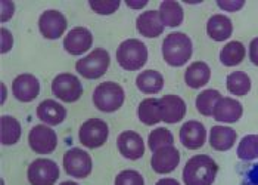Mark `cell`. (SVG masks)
Here are the masks:
<instances>
[{"mask_svg": "<svg viewBox=\"0 0 258 185\" xmlns=\"http://www.w3.org/2000/svg\"><path fill=\"white\" fill-rule=\"evenodd\" d=\"M59 175V167L50 159H36L27 170V178L31 185H55Z\"/></svg>", "mask_w": 258, "mask_h": 185, "instance_id": "52a82bcc", "label": "cell"}, {"mask_svg": "<svg viewBox=\"0 0 258 185\" xmlns=\"http://www.w3.org/2000/svg\"><path fill=\"white\" fill-rule=\"evenodd\" d=\"M246 49L240 41H229L221 51H220V61L226 67H235L245 60Z\"/></svg>", "mask_w": 258, "mask_h": 185, "instance_id": "4316f807", "label": "cell"}, {"mask_svg": "<svg viewBox=\"0 0 258 185\" xmlns=\"http://www.w3.org/2000/svg\"><path fill=\"white\" fill-rule=\"evenodd\" d=\"M93 44V34L86 27H74L63 39V48L71 55H81Z\"/></svg>", "mask_w": 258, "mask_h": 185, "instance_id": "5bb4252c", "label": "cell"}, {"mask_svg": "<svg viewBox=\"0 0 258 185\" xmlns=\"http://www.w3.org/2000/svg\"><path fill=\"white\" fill-rule=\"evenodd\" d=\"M28 144L37 154H50L58 147V135L47 124H37L28 133Z\"/></svg>", "mask_w": 258, "mask_h": 185, "instance_id": "9c48e42d", "label": "cell"}, {"mask_svg": "<svg viewBox=\"0 0 258 185\" xmlns=\"http://www.w3.org/2000/svg\"><path fill=\"white\" fill-rule=\"evenodd\" d=\"M125 100L124 89L115 82L100 83L93 90V104L103 113H114L122 107Z\"/></svg>", "mask_w": 258, "mask_h": 185, "instance_id": "5b68a950", "label": "cell"}, {"mask_svg": "<svg viewBox=\"0 0 258 185\" xmlns=\"http://www.w3.org/2000/svg\"><path fill=\"white\" fill-rule=\"evenodd\" d=\"M115 185H145V181L139 172L127 169L119 172L115 178Z\"/></svg>", "mask_w": 258, "mask_h": 185, "instance_id": "e575fe53", "label": "cell"}, {"mask_svg": "<svg viewBox=\"0 0 258 185\" xmlns=\"http://www.w3.org/2000/svg\"><path fill=\"white\" fill-rule=\"evenodd\" d=\"M233 33L232 20L223 14L213 15L207 22V34L214 41H224L230 39Z\"/></svg>", "mask_w": 258, "mask_h": 185, "instance_id": "44dd1931", "label": "cell"}, {"mask_svg": "<svg viewBox=\"0 0 258 185\" xmlns=\"http://www.w3.org/2000/svg\"><path fill=\"white\" fill-rule=\"evenodd\" d=\"M2 54H6L12 49V44H14V37H12V33L8 30V28H2Z\"/></svg>", "mask_w": 258, "mask_h": 185, "instance_id": "8d00e7d4", "label": "cell"}, {"mask_svg": "<svg viewBox=\"0 0 258 185\" xmlns=\"http://www.w3.org/2000/svg\"><path fill=\"white\" fill-rule=\"evenodd\" d=\"M63 169L67 175L77 178V179H83L92 173L93 162L87 151L74 147V148H70L63 154Z\"/></svg>", "mask_w": 258, "mask_h": 185, "instance_id": "8992f818", "label": "cell"}, {"mask_svg": "<svg viewBox=\"0 0 258 185\" xmlns=\"http://www.w3.org/2000/svg\"><path fill=\"white\" fill-rule=\"evenodd\" d=\"M59 185H79L77 182H73V181H65V182H62Z\"/></svg>", "mask_w": 258, "mask_h": 185, "instance_id": "7bdbcfd3", "label": "cell"}, {"mask_svg": "<svg viewBox=\"0 0 258 185\" xmlns=\"http://www.w3.org/2000/svg\"><path fill=\"white\" fill-rule=\"evenodd\" d=\"M194 54V44L184 33H170L162 41V58L171 67H183Z\"/></svg>", "mask_w": 258, "mask_h": 185, "instance_id": "7a4b0ae2", "label": "cell"}, {"mask_svg": "<svg viewBox=\"0 0 258 185\" xmlns=\"http://www.w3.org/2000/svg\"><path fill=\"white\" fill-rule=\"evenodd\" d=\"M219 172V166L207 154H198L187 160L183 169L184 185H213Z\"/></svg>", "mask_w": 258, "mask_h": 185, "instance_id": "6da1fadb", "label": "cell"}, {"mask_svg": "<svg viewBox=\"0 0 258 185\" xmlns=\"http://www.w3.org/2000/svg\"><path fill=\"white\" fill-rule=\"evenodd\" d=\"M173 143H174V136L165 127H157L148 136V145H149L151 151H157L161 147L173 145Z\"/></svg>", "mask_w": 258, "mask_h": 185, "instance_id": "1f68e13d", "label": "cell"}, {"mask_svg": "<svg viewBox=\"0 0 258 185\" xmlns=\"http://www.w3.org/2000/svg\"><path fill=\"white\" fill-rule=\"evenodd\" d=\"M221 98V94L216 89H207V90H202L197 97V110L202 116H213V111L216 108V104L219 103V100Z\"/></svg>", "mask_w": 258, "mask_h": 185, "instance_id": "f546056e", "label": "cell"}, {"mask_svg": "<svg viewBox=\"0 0 258 185\" xmlns=\"http://www.w3.org/2000/svg\"><path fill=\"white\" fill-rule=\"evenodd\" d=\"M243 114V107L235 98L221 97L213 111V117L220 123H236Z\"/></svg>", "mask_w": 258, "mask_h": 185, "instance_id": "2e32d148", "label": "cell"}, {"mask_svg": "<svg viewBox=\"0 0 258 185\" xmlns=\"http://www.w3.org/2000/svg\"><path fill=\"white\" fill-rule=\"evenodd\" d=\"M159 18L164 27H179L184 20V12L179 2L176 0H164L159 3Z\"/></svg>", "mask_w": 258, "mask_h": 185, "instance_id": "cb8c5ba5", "label": "cell"}, {"mask_svg": "<svg viewBox=\"0 0 258 185\" xmlns=\"http://www.w3.org/2000/svg\"><path fill=\"white\" fill-rule=\"evenodd\" d=\"M148 5L146 0H142V2H135V0H127V6L132 8V9H140V8H145Z\"/></svg>", "mask_w": 258, "mask_h": 185, "instance_id": "ab89813d", "label": "cell"}, {"mask_svg": "<svg viewBox=\"0 0 258 185\" xmlns=\"http://www.w3.org/2000/svg\"><path fill=\"white\" fill-rule=\"evenodd\" d=\"M164 24L159 18L158 11H146L142 12L136 18V30L140 36L148 39H155L164 33Z\"/></svg>", "mask_w": 258, "mask_h": 185, "instance_id": "ac0fdd59", "label": "cell"}, {"mask_svg": "<svg viewBox=\"0 0 258 185\" xmlns=\"http://www.w3.org/2000/svg\"><path fill=\"white\" fill-rule=\"evenodd\" d=\"M249 58H251V62L258 67V37L254 39L249 44Z\"/></svg>", "mask_w": 258, "mask_h": 185, "instance_id": "f35d334b", "label": "cell"}, {"mask_svg": "<svg viewBox=\"0 0 258 185\" xmlns=\"http://www.w3.org/2000/svg\"><path fill=\"white\" fill-rule=\"evenodd\" d=\"M0 3H2V22H6L12 18L14 11H15V5L12 2H8V0H2Z\"/></svg>", "mask_w": 258, "mask_h": 185, "instance_id": "74e56055", "label": "cell"}, {"mask_svg": "<svg viewBox=\"0 0 258 185\" xmlns=\"http://www.w3.org/2000/svg\"><path fill=\"white\" fill-rule=\"evenodd\" d=\"M155 185H180V182L173 178H164V179H159Z\"/></svg>", "mask_w": 258, "mask_h": 185, "instance_id": "60d3db41", "label": "cell"}, {"mask_svg": "<svg viewBox=\"0 0 258 185\" xmlns=\"http://www.w3.org/2000/svg\"><path fill=\"white\" fill-rule=\"evenodd\" d=\"M226 86L232 95L245 97L251 90V79L245 71H233L227 76Z\"/></svg>", "mask_w": 258, "mask_h": 185, "instance_id": "f1b7e54d", "label": "cell"}, {"mask_svg": "<svg viewBox=\"0 0 258 185\" xmlns=\"http://www.w3.org/2000/svg\"><path fill=\"white\" fill-rule=\"evenodd\" d=\"M5 100H6V86L2 83V103H5Z\"/></svg>", "mask_w": 258, "mask_h": 185, "instance_id": "b9f144b4", "label": "cell"}, {"mask_svg": "<svg viewBox=\"0 0 258 185\" xmlns=\"http://www.w3.org/2000/svg\"><path fill=\"white\" fill-rule=\"evenodd\" d=\"M211 79V70L208 64L204 61L192 62L186 73H184V82L192 89H199L204 87Z\"/></svg>", "mask_w": 258, "mask_h": 185, "instance_id": "603a6c76", "label": "cell"}, {"mask_svg": "<svg viewBox=\"0 0 258 185\" xmlns=\"http://www.w3.org/2000/svg\"><path fill=\"white\" fill-rule=\"evenodd\" d=\"M52 92L63 103H76L83 95V86L77 76L71 73H62L53 79Z\"/></svg>", "mask_w": 258, "mask_h": 185, "instance_id": "30bf717a", "label": "cell"}, {"mask_svg": "<svg viewBox=\"0 0 258 185\" xmlns=\"http://www.w3.org/2000/svg\"><path fill=\"white\" fill-rule=\"evenodd\" d=\"M136 86L142 94H158L164 87V77L157 70H145L136 77Z\"/></svg>", "mask_w": 258, "mask_h": 185, "instance_id": "484cf974", "label": "cell"}, {"mask_svg": "<svg viewBox=\"0 0 258 185\" xmlns=\"http://www.w3.org/2000/svg\"><path fill=\"white\" fill-rule=\"evenodd\" d=\"M238 157L243 162H249L258 157V135H248L242 138L238 145Z\"/></svg>", "mask_w": 258, "mask_h": 185, "instance_id": "4dcf8cb0", "label": "cell"}, {"mask_svg": "<svg viewBox=\"0 0 258 185\" xmlns=\"http://www.w3.org/2000/svg\"><path fill=\"white\" fill-rule=\"evenodd\" d=\"M67 18L65 15L56 9L44 11L39 18V28L41 36L47 40H56L63 36L67 30Z\"/></svg>", "mask_w": 258, "mask_h": 185, "instance_id": "8fae6325", "label": "cell"}, {"mask_svg": "<svg viewBox=\"0 0 258 185\" xmlns=\"http://www.w3.org/2000/svg\"><path fill=\"white\" fill-rule=\"evenodd\" d=\"M109 127L100 119H89L80 126L79 140L87 148H99L108 141Z\"/></svg>", "mask_w": 258, "mask_h": 185, "instance_id": "ba28073f", "label": "cell"}, {"mask_svg": "<svg viewBox=\"0 0 258 185\" xmlns=\"http://www.w3.org/2000/svg\"><path fill=\"white\" fill-rule=\"evenodd\" d=\"M238 140V133L229 126H213L210 130V145L217 151L230 150Z\"/></svg>", "mask_w": 258, "mask_h": 185, "instance_id": "7402d4cb", "label": "cell"}, {"mask_svg": "<svg viewBox=\"0 0 258 185\" xmlns=\"http://www.w3.org/2000/svg\"><path fill=\"white\" fill-rule=\"evenodd\" d=\"M37 117L47 126H58L65 120L67 110L55 100H44L37 107Z\"/></svg>", "mask_w": 258, "mask_h": 185, "instance_id": "ffe728a7", "label": "cell"}, {"mask_svg": "<svg viewBox=\"0 0 258 185\" xmlns=\"http://www.w3.org/2000/svg\"><path fill=\"white\" fill-rule=\"evenodd\" d=\"M180 163V151L174 145H167L161 147L157 151H154L152 159H151V166L154 172L159 175L171 173Z\"/></svg>", "mask_w": 258, "mask_h": 185, "instance_id": "7c38bea8", "label": "cell"}, {"mask_svg": "<svg viewBox=\"0 0 258 185\" xmlns=\"http://www.w3.org/2000/svg\"><path fill=\"white\" fill-rule=\"evenodd\" d=\"M138 117L143 124L154 126L162 122V113H161V104L157 98H145L140 101L138 107Z\"/></svg>", "mask_w": 258, "mask_h": 185, "instance_id": "d4e9b609", "label": "cell"}, {"mask_svg": "<svg viewBox=\"0 0 258 185\" xmlns=\"http://www.w3.org/2000/svg\"><path fill=\"white\" fill-rule=\"evenodd\" d=\"M119 153L128 160H138L145 154V144L139 133L133 130H125L119 133L117 140Z\"/></svg>", "mask_w": 258, "mask_h": 185, "instance_id": "e0dca14e", "label": "cell"}, {"mask_svg": "<svg viewBox=\"0 0 258 185\" xmlns=\"http://www.w3.org/2000/svg\"><path fill=\"white\" fill-rule=\"evenodd\" d=\"M2 144L14 145L20 141L22 129L20 122L12 116H2Z\"/></svg>", "mask_w": 258, "mask_h": 185, "instance_id": "83f0119b", "label": "cell"}, {"mask_svg": "<svg viewBox=\"0 0 258 185\" xmlns=\"http://www.w3.org/2000/svg\"><path fill=\"white\" fill-rule=\"evenodd\" d=\"M12 94L21 103H31L40 94L39 79L33 74H20L12 82Z\"/></svg>", "mask_w": 258, "mask_h": 185, "instance_id": "4fadbf2b", "label": "cell"}, {"mask_svg": "<svg viewBox=\"0 0 258 185\" xmlns=\"http://www.w3.org/2000/svg\"><path fill=\"white\" fill-rule=\"evenodd\" d=\"M109 64H111L109 52L103 48H96L89 55L83 57L76 62V70L81 77L87 80H95L102 77L108 71Z\"/></svg>", "mask_w": 258, "mask_h": 185, "instance_id": "3957f363", "label": "cell"}, {"mask_svg": "<svg viewBox=\"0 0 258 185\" xmlns=\"http://www.w3.org/2000/svg\"><path fill=\"white\" fill-rule=\"evenodd\" d=\"M161 104V113H162V122L168 124H174L181 122L186 116L187 111V105L184 103L183 98H180L179 95H164L162 98H159Z\"/></svg>", "mask_w": 258, "mask_h": 185, "instance_id": "9a60e30c", "label": "cell"}, {"mask_svg": "<svg viewBox=\"0 0 258 185\" xmlns=\"http://www.w3.org/2000/svg\"><path fill=\"white\" fill-rule=\"evenodd\" d=\"M243 5H245L243 0H217V6L227 12H236L243 8Z\"/></svg>", "mask_w": 258, "mask_h": 185, "instance_id": "d590c367", "label": "cell"}, {"mask_svg": "<svg viewBox=\"0 0 258 185\" xmlns=\"http://www.w3.org/2000/svg\"><path fill=\"white\" fill-rule=\"evenodd\" d=\"M240 185H258V162L251 165H239Z\"/></svg>", "mask_w": 258, "mask_h": 185, "instance_id": "836d02e7", "label": "cell"}, {"mask_svg": "<svg viewBox=\"0 0 258 185\" xmlns=\"http://www.w3.org/2000/svg\"><path fill=\"white\" fill-rule=\"evenodd\" d=\"M117 61L127 71H138L148 61V48L138 39L124 40L117 49Z\"/></svg>", "mask_w": 258, "mask_h": 185, "instance_id": "277c9868", "label": "cell"}, {"mask_svg": "<svg viewBox=\"0 0 258 185\" xmlns=\"http://www.w3.org/2000/svg\"><path fill=\"white\" fill-rule=\"evenodd\" d=\"M119 0H90L89 6L99 15H111L119 8Z\"/></svg>", "mask_w": 258, "mask_h": 185, "instance_id": "d6a6232c", "label": "cell"}, {"mask_svg": "<svg viewBox=\"0 0 258 185\" xmlns=\"http://www.w3.org/2000/svg\"><path fill=\"white\" fill-rule=\"evenodd\" d=\"M205 140H207V130L201 122L197 120L186 122L180 129V141L187 150H198L205 144Z\"/></svg>", "mask_w": 258, "mask_h": 185, "instance_id": "d6986e66", "label": "cell"}]
</instances>
